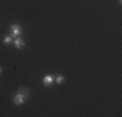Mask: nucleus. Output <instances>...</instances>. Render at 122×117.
Returning a JSON list of instances; mask_svg holds the SVG:
<instances>
[{
  "label": "nucleus",
  "mask_w": 122,
  "mask_h": 117,
  "mask_svg": "<svg viewBox=\"0 0 122 117\" xmlns=\"http://www.w3.org/2000/svg\"><path fill=\"white\" fill-rule=\"evenodd\" d=\"M1 72H3V68H1V67H0V75H1Z\"/></svg>",
  "instance_id": "0eeeda50"
},
{
  "label": "nucleus",
  "mask_w": 122,
  "mask_h": 117,
  "mask_svg": "<svg viewBox=\"0 0 122 117\" xmlns=\"http://www.w3.org/2000/svg\"><path fill=\"white\" fill-rule=\"evenodd\" d=\"M10 35H11L12 38L20 37V35H22V27L19 26L18 23H14V25H11V27H10Z\"/></svg>",
  "instance_id": "f03ea898"
},
{
  "label": "nucleus",
  "mask_w": 122,
  "mask_h": 117,
  "mask_svg": "<svg viewBox=\"0 0 122 117\" xmlns=\"http://www.w3.org/2000/svg\"><path fill=\"white\" fill-rule=\"evenodd\" d=\"M12 41H14V38L11 37V35H5V37H4V44H5V45L12 44Z\"/></svg>",
  "instance_id": "423d86ee"
},
{
  "label": "nucleus",
  "mask_w": 122,
  "mask_h": 117,
  "mask_svg": "<svg viewBox=\"0 0 122 117\" xmlns=\"http://www.w3.org/2000/svg\"><path fill=\"white\" fill-rule=\"evenodd\" d=\"M118 1H119V4H121V3H122V0H118Z\"/></svg>",
  "instance_id": "6e6552de"
},
{
  "label": "nucleus",
  "mask_w": 122,
  "mask_h": 117,
  "mask_svg": "<svg viewBox=\"0 0 122 117\" xmlns=\"http://www.w3.org/2000/svg\"><path fill=\"white\" fill-rule=\"evenodd\" d=\"M53 83H54V75L48 74V75H45L44 79H42V84H44L45 87H50Z\"/></svg>",
  "instance_id": "7ed1b4c3"
},
{
  "label": "nucleus",
  "mask_w": 122,
  "mask_h": 117,
  "mask_svg": "<svg viewBox=\"0 0 122 117\" xmlns=\"http://www.w3.org/2000/svg\"><path fill=\"white\" fill-rule=\"evenodd\" d=\"M29 97H30V91H29V89H26V87H20V89L18 90V93L14 95L12 101H14V104L15 105H23L27 101Z\"/></svg>",
  "instance_id": "f257e3e1"
},
{
  "label": "nucleus",
  "mask_w": 122,
  "mask_h": 117,
  "mask_svg": "<svg viewBox=\"0 0 122 117\" xmlns=\"http://www.w3.org/2000/svg\"><path fill=\"white\" fill-rule=\"evenodd\" d=\"M54 80H56V83L61 84V83H64V82H65V76H64V75H61V74L54 75Z\"/></svg>",
  "instance_id": "39448f33"
},
{
  "label": "nucleus",
  "mask_w": 122,
  "mask_h": 117,
  "mask_svg": "<svg viewBox=\"0 0 122 117\" xmlns=\"http://www.w3.org/2000/svg\"><path fill=\"white\" fill-rule=\"evenodd\" d=\"M12 44H14V46H15V48H18V49L23 48V46L26 45V44H25V39H23L22 37H16V38H14Z\"/></svg>",
  "instance_id": "20e7f679"
}]
</instances>
